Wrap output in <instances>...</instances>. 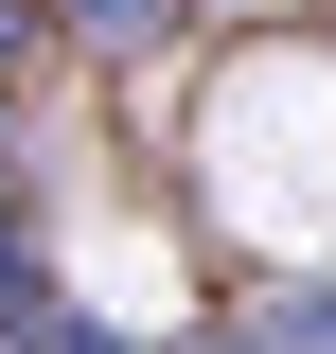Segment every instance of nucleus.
I'll list each match as a JSON object with an SVG mask.
<instances>
[{
	"instance_id": "2",
	"label": "nucleus",
	"mask_w": 336,
	"mask_h": 354,
	"mask_svg": "<svg viewBox=\"0 0 336 354\" xmlns=\"http://www.w3.org/2000/svg\"><path fill=\"white\" fill-rule=\"evenodd\" d=\"M36 319H53V283H36V248H18V213H0V354L36 337Z\"/></svg>"
},
{
	"instance_id": "1",
	"label": "nucleus",
	"mask_w": 336,
	"mask_h": 354,
	"mask_svg": "<svg viewBox=\"0 0 336 354\" xmlns=\"http://www.w3.org/2000/svg\"><path fill=\"white\" fill-rule=\"evenodd\" d=\"M248 354H336V266H301V283H265L248 319H230Z\"/></svg>"
},
{
	"instance_id": "3",
	"label": "nucleus",
	"mask_w": 336,
	"mask_h": 354,
	"mask_svg": "<svg viewBox=\"0 0 336 354\" xmlns=\"http://www.w3.org/2000/svg\"><path fill=\"white\" fill-rule=\"evenodd\" d=\"M53 18H71V36H106V53H124V36H160L177 0H53Z\"/></svg>"
},
{
	"instance_id": "4",
	"label": "nucleus",
	"mask_w": 336,
	"mask_h": 354,
	"mask_svg": "<svg viewBox=\"0 0 336 354\" xmlns=\"http://www.w3.org/2000/svg\"><path fill=\"white\" fill-rule=\"evenodd\" d=\"M195 354H248V337H195Z\"/></svg>"
}]
</instances>
